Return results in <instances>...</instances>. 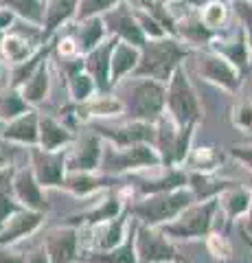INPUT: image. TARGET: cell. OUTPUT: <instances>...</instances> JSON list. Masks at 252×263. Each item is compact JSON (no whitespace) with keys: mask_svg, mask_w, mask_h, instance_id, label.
<instances>
[{"mask_svg":"<svg viewBox=\"0 0 252 263\" xmlns=\"http://www.w3.org/2000/svg\"><path fill=\"white\" fill-rule=\"evenodd\" d=\"M193 191L191 189H173V191H165V193H153V195H145L141 202L129 206V213L143 221L145 226H162L167 221L176 219L180 213L193 204Z\"/></svg>","mask_w":252,"mask_h":263,"instance_id":"cell-3","label":"cell"},{"mask_svg":"<svg viewBox=\"0 0 252 263\" xmlns=\"http://www.w3.org/2000/svg\"><path fill=\"white\" fill-rule=\"evenodd\" d=\"M5 136L13 138V141H20V143H29V145L37 143V117L33 112L20 114V117L7 127Z\"/></svg>","mask_w":252,"mask_h":263,"instance_id":"cell-28","label":"cell"},{"mask_svg":"<svg viewBox=\"0 0 252 263\" xmlns=\"http://www.w3.org/2000/svg\"><path fill=\"white\" fill-rule=\"evenodd\" d=\"M134 15H136V20H138V27H141L143 31V35L145 40H151V37H162V35H167L165 29L160 27V24L151 18V15L143 9L141 5H136L134 3Z\"/></svg>","mask_w":252,"mask_h":263,"instance_id":"cell-37","label":"cell"},{"mask_svg":"<svg viewBox=\"0 0 252 263\" xmlns=\"http://www.w3.org/2000/svg\"><path fill=\"white\" fill-rule=\"evenodd\" d=\"M3 37H5V33H3V31H0V44H3Z\"/></svg>","mask_w":252,"mask_h":263,"instance_id":"cell-51","label":"cell"},{"mask_svg":"<svg viewBox=\"0 0 252 263\" xmlns=\"http://www.w3.org/2000/svg\"><path fill=\"white\" fill-rule=\"evenodd\" d=\"M24 263H46V254L44 252H33Z\"/></svg>","mask_w":252,"mask_h":263,"instance_id":"cell-48","label":"cell"},{"mask_svg":"<svg viewBox=\"0 0 252 263\" xmlns=\"http://www.w3.org/2000/svg\"><path fill=\"white\" fill-rule=\"evenodd\" d=\"M5 9L13 15H20L22 20L31 22L33 27H42L44 20V0H0Z\"/></svg>","mask_w":252,"mask_h":263,"instance_id":"cell-27","label":"cell"},{"mask_svg":"<svg viewBox=\"0 0 252 263\" xmlns=\"http://www.w3.org/2000/svg\"><path fill=\"white\" fill-rule=\"evenodd\" d=\"M248 230L252 233V180H250V206H248Z\"/></svg>","mask_w":252,"mask_h":263,"instance_id":"cell-50","label":"cell"},{"mask_svg":"<svg viewBox=\"0 0 252 263\" xmlns=\"http://www.w3.org/2000/svg\"><path fill=\"white\" fill-rule=\"evenodd\" d=\"M0 263H24L20 257L15 254H9V252H0Z\"/></svg>","mask_w":252,"mask_h":263,"instance_id":"cell-47","label":"cell"},{"mask_svg":"<svg viewBox=\"0 0 252 263\" xmlns=\"http://www.w3.org/2000/svg\"><path fill=\"white\" fill-rule=\"evenodd\" d=\"M114 42H117V37H108L84 55V70L92 77L96 92H110L112 90L110 55H112V48H114Z\"/></svg>","mask_w":252,"mask_h":263,"instance_id":"cell-12","label":"cell"},{"mask_svg":"<svg viewBox=\"0 0 252 263\" xmlns=\"http://www.w3.org/2000/svg\"><path fill=\"white\" fill-rule=\"evenodd\" d=\"M117 215H121V202H119V197H110L99 209L88 213L86 219L90 221V224H103V221H108V219H114Z\"/></svg>","mask_w":252,"mask_h":263,"instance_id":"cell-39","label":"cell"},{"mask_svg":"<svg viewBox=\"0 0 252 263\" xmlns=\"http://www.w3.org/2000/svg\"><path fill=\"white\" fill-rule=\"evenodd\" d=\"M119 99L129 121L156 123L165 112V84L147 77H129Z\"/></svg>","mask_w":252,"mask_h":263,"instance_id":"cell-2","label":"cell"},{"mask_svg":"<svg viewBox=\"0 0 252 263\" xmlns=\"http://www.w3.org/2000/svg\"><path fill=\"white\" fill-rule=\"evenodd\" d=\"M15 193H18V197L29 209H33L37 213L46 211V202L42 193H40V184L35 182L31 171H20L18 174V178H15Z\"/></svg>","mask_w":252,"mask_h":263,"instance_id":"cell-25","label":"cell"},{"mask_svg":"<svg viewBox=\"0 0 252 263\" xmlns=\"http://www.w3.org/2000/svg\"><path fill=\"white\" fill-rule=\"evenodd\" d=\"M134 233H136V226H132V233L125 235L127 239H123V243H119L117 248L88 252L84 259H86V261H90V263H136Z\"/></svg>","mask_w":252,"mask_h":263,"instance_id":"cell-21","label":"cell"},{"mask_svg":"<svg viewBox=\"0 0 252 263\" xmlns=\"http://www.w3.org/2000/svg\"><path fill=\"white\" fill-rule=\"evenodd\" d=\"M105 180H99V178H92L88 171H75L68 180H66V186L72 189L75 193H90L94 189H99Z\"/></svg>","mask_w":252,"mask_h":263,"instance_id":"cell-38","label":"cell"},{"mask_svg":"<svg viewBox=\"0 0 252 263\" xmlns=\"http://www.w3.org/2000/svg\"><path fill=\"white\" fill-rule=\"evenodd\" d=\"M138 55H141V48H136L127 42H121V40L114 42V48H112V55H110V84H112V88L119 86L121 81H123V77L132 75V70L138 64Z\"/></svg>","mask_w":252,"mask_h":263,"instance_id":"cell-14","label":"cell"},{"mask_svg":"<svg viewBox=\"0 0 252 263\" xmlns=\"http://www.w3.org/2000/svg\"><path fill=\"white\" fill-rule=\"evenodd\" d=\"M232 156H235V158H239L241 162H246L248 167L252 169V145L250 147H235Z\"/></svg>","mask_w":252,"mask_h":263,"instance_id":"cell-43","label":"cell"},{"mask_svg":"<svg viewBox=\"0 0 252 263\" xmlns=\"http://www.w3.org/2000/svg\"><path fill=\"white\" fill-rule=\"evenodd\" d=\"M219 209L217 197H208V200L200 204H189L176 219L162 224V233L176 239H193V237H208L210 228H213L215 213Z\"/></svg>","mask_w":252,"mask_h":263,"instance_id":"cell-5","label":"cell"},{"mask_svg":"<svg viewBox=\"0 0 252 263\" xmlns=\"http://www.w3.org/2000/svg\"><path fill=\"white\" fill-rule=\"evenodd\" d=\"M77 254L75 230H57L48 237V259L51 263H70Z\"/></svg>","mask_w":252,"mask_h":263,"instance_id":"cell-20","label":"cell"},{"mask_svg":"<svg viewBox=\"0 0 252 263\" xmlns=\"http://www.w3.org/2000/svg\"><path fill=\"white\" fill-rule=\"evenodd\" d=\"M195 66H198L200 77H204L206 81H210V84H215L219 88L228 90V92H237L241 86V72L226 57L210 51V48L198 55V64Z\"/></svg>","mask_w":252,"mask_h":263,"instance_id":"cell-10","label":"cell"},{"mask_svg":"<svg viewBox=\"0 0 252 263\" xmlns=\"http://www.w3.org/2000/svg\"><path fill=\"white\" fill-rule=\"evenodd\" d=\"M186 176L184 171H178V169H171L165 178L160 180H153V182H145L141 184V193L143 195H153V193H165V191H173V189H180L186 184Z\"/></svg>","mask_w":252,"mask_h":263,"instance_id":"cell-34","label":"cell"},{"mask_svg":"<svg viewBox=\"0 0 252 263\" xmlns=\"http://www.w3.org/2000/svg\"><path fill=\"white\" fill-rule=\"evenodd\" d=\"M11 22H13V13L3 7V9H0V31L9 29V27H11Z\"/></svg>","mask_w":252,"mask_h":263,"instance_id":"cell-45","label":"cell"},{"mask_svg":"<svg viewBox=\"0 0 252 263\" xmlns=\"http://www.w3.org/2000/svg\"><path fill=\"white\" fill-rule=\"evenodd\" d=\"M0 48H3L5 57L13 64H20L24 60H29L31 53H33V44H31L29 37L20 35V33H11V35H5L3 37V44H0Z\"/></svg>","mask_w":252,"mask_h":263,"instance_id":"cell-30","label":"cell"},{"mask_svg":"<svg viewBox=\"0 0 252 263\" xmlns=\"http://www.w3.org/2000/svg\"><path fill=\"white\" fill-rule=\"evenodd\" d=\"M94 132L99 136L110 138L114 147H129L136 143H153L156 138V127L153 123H143V121H129L121 127H108V125H94Z\"/></svg>","mask_w":252,"mask_h":263,"instance_id":"cell-13","label":"cell"},{"mask_svg":"<svg viewBox=\"0 0 252 263\" xmlns=\"http://www.w3.org/2000/svg\"><path fill=\"white\" fill-rule=\"evenodd\" d=\"M235 18L239 20V27L252 37V0H232L230 3Z\"/></svg>","mask_w":252,"mask_h":263,"instance_id":"cell-40","label":"cell"},{"mask_svg":"<svg viewBox=\"0 0 252 263\" xmlns=\"http://www.w3.org/2000/svg\"><path fill=\"white\" fill-rule=\"evenodd\" d=\"M208 48L219 53L222 57H226L241 75L248 70V62H250L248 33L243 31L239 24H235V27L226 33H215V37L208 42Z\"/></svg>","mask_w":252,"mask_h":263,"instance_id":"cell-11","label":"cell"},{"mask_svg":"<svg viewBox=\"0 0 252 263\" xmlns=\"http://www.w3.org/2000/svg\"><path fill=\"white\" fill-rule=\"evenodd\" d=\"M48 64L46 60L42 62L35 68V72L31 75L27 81H24V88H22V99L27 103H40V101H44V97L48 95Z\"/></svg>","mask_w":252,"mask_h":263,"instance_id":"cell-26","label":"cell"},{"mask_svg":"<svg viewBox=\"0 0 252 263\" xmlns=\"http://www.w3.org/2000/svg\"><path fill=\"white\" fill-rule=\"evenodd\" d=\"M156 138L153 143L158 147V156L162 164H178L186 158V154L191 152V138L195 125H176L173 119L167 112H162V117L156 121Z\"/></svg>","mask_w":252,"mask_h":263,"instance_id":"cell-6","label":"cell"},{"mask_svg":"<svg viewBox=\"0 0 252 263\" xmlns=\"http://www.w3.org/2000/svg\"><path fill=\"white\" fill-rule=\"evenodd\" d=\"M119 3H136V0H79L75 20L90 18V15H101L103 11H108L110 7H114Z\"/></svg>","mask_w":252,"mask_h":263,"instance_id":"cell-35","label":"cell"},{"mask_svg":"<svg viewBox=\"0 0 252 263\" xmlns=\"http://www.w3.org/2000/svg\"><path fill=\"white\" fill-rule=\"evenodd\" d=\"M217 202L222 204L228 219H237L248 213L250 206V191L243 186H226L222 191V197H217Z\"/></svg>","mask_w":252,"mask_h":263,"instance_id":"cell-24","label":"cell"},{"mask_svg":"<svg viewBox=\"0 0 252 263\" xmlns=\"http://www.w3.org/2000/svg\"><path fill=\"white\" fill-rule=\"evenodd\" d=\"M136 263H171L176 261L173 246L165 239V233L153 226H141L134 233Z\"/></svg>","mask_w":252,"mask_h":263,"instance_id":"cell-9","label":"cell"},{"mask_svg":"<svg viewBox=\"0 0 252 263\" xmlns=\"http://www.w3.org/2000/svg\"><path fill=\"white\" fill-rule=\"evenodd\" d=\"M68 88H70V95H72V99H75L77 103L86 101V99H90L94 95V90H96L94 81L84 70V64H79L77 68L68 70Z\"/></svg>","mask_w":252,"mask_h":263,"instance_id":"cell-29","label":"cell"},{"mask_svg":"<svg viewBox=\"0 0 252 263\" xmlns=\"http://www.w3.org/2000/svg\"><path fill=\"white\" fill-rule=\"evenodd\" d=\"M232 123L243 132L252 129V101H241L232 110Z\"/></svg>","mask_w":252,"mask_h":263,"instance_id":"cell-41","label":"cell"},{"mask_svg":"<svg viewBox=\"0 0 252 263\" xmlns=\"http://www.w3.org/2000/svg\"><path fill=\"white\" fill-rule=\"evenodd\" d=\"M33 167L40 184H62L64 182V154L33 152Z\"/></svg>","mask_w":252,"mask_h":263,"instance_id":"cell-16","label":"cell"},{"mask_svg":"<svg viewBox=\"0 0 252 263\" xmlns=\"http://www.w3.org/2000/svg\"><path fill=\"white\" fill-rule=\"evenodd\" d=\"M123 114V103L119 97H112L110 92H99L96 97H90L79 103L77 117L90 119V117H121Z\"/></svg>","mask_w":252,"mask_h":263,"instance_id":"cell-18","label":"cell"},{"mask_svg":"<svg viewBox=\"0 0 252 263\" xmlns=\"http://www.w3.org/2000/svg\"><path fill=\"white\" fill-rule=\"evenodd\" d=\"M9 182H11V174H9V171H0V193L9 189Z\"/></svg>","mask_w":252,"mask_h":263,"instance_id":"cell-46","label":"cell"},{"mask_svg":"<svg viewBox=\"0 0 252 263\" xmlns=\"http://www.w3.org/2000/svg\"><path fill=\"white\" fill-rule=\"evenodd\" d=\"M186 162L191 164L195 171H202V174H208V171L217 169V164L222 162V154L213 147H198V149H193L186 154Z\"/></svg>","mask_w":252,"mask_h":263,"instance_id":"cell-33","label":"cell"},{"mask_svg":"<svg viewBox=\"0 0 252 263\" xmlns=\"http://www.w3.org/2000/svg\"><path fill=\"white\" fill-rule=\"evenodd\" d=\"M24 112H27V101H24L22 95H18L15 90L5 92L0 97V119H15Z\"/></svg>","mask_w":252,"mask_h":263,"instance_id":"cell-36","label":"cell"},{"mask_svg":"<svg viewBox=\"0 0 252 263\" xmlns=\"http://www.w3.org/2000/svg\"><path fill=\"white\" fill-rule=\"evenodd\" d=\"M171 263H178V261H171Z\"/></svg>","mask_w":252,"mask_h":263,"instance_id":"cell-54","label":"cell"},{"mask_svg":"<svg viewBox=\"0 0 252 263\" xmlns=\"http://www.w3.org/2000/svg\"><path fill=\"white\" fill-rule=\"evenodd\" d=\"M189 55H193V48L184 44L180 37L162 35L145 40V44L141 46V55H138V64L132 70V77H147L160 81V84H167L173 70Z\"/></svg>","mask_w":252,"mask_h":263,"instance_id":"cell-1","label":"cell"},{"mask_svg":"<svg viewBox=\"0 0 252 263\" xmlns=\"http://www.w3.org/2000/svg\"><path fill=\"white\" fill-rule=\"evenodd\" d=\"M57 53L62 60H72V57H79V48L72 35H64L57 40Z\"/></svg>","mask_w":252,"mask_h":263,"instance_id":"cell-42","label":"cell"},{"mask_svg":"<svg viewBox=\"0 0 252 263\" xmlns=\"http://www.w3.org/2000/svg\"><path fill=\"white\" fill-rule=\"evenodd\" d=\"M248 44H250V48H252V37H248Z\"/></svg>","mask_w":252,"mask_h":263,"instance_id":"cell-52","label":"cell"},{"mask_svg":"<svg viewBox=\"0 0 252 263\" xmlns=\"http://www.w3.org/2000/svg\"><path fill=\"white\" fill-rule=\"evenodd\" d=\"M40 219H42L40 213H24V215L13 217L9 228H7L3 233V237H0V243H9V241H15L18 237H24L40 224Z\"/></svg>","mask_w":252,"mask_h":263,"instance_id":"cell-31","label":"cell"},{"mask_svg":"<svg viewBox=\"0 0 252 263\" xmlns=\"http://www.w3.org/2000/svg\"><path fill=\"white\" fill-rule=\"evenodd\" d=\"M101 138L99 134H86L79 141V147L75 156L68 160V169L70 171H92L99 167L101 160Z\"/></svg>","mask_w":252,"mask_h":263,"instance_id":"cell-17","label":"cell"},{"mask_svg":"<svg viewBox=\"0 0 252 263\" xmlns=\"http://www.w3.org/2000/svg\"><path fill=\"white\" fill-rule=\"evenodd\" d=\"M101 20L108 37H117L121 42H127L136 48L145 44V35L134 15V3H119L110 7L108 11L101 13Z\"/></svg>","mask_w":252,"mask_h":263,"instance_id":"cell-8","label":"cell"},{"mask_svg":"<svg viewBox=\"0 0 252 263\" xmlns=\"http://www.w3.org/2000/svg\"><path fill=\"white\" fill-rule=\"evenodd\" d=\"M13 211H15V206H13V204H11L9 200H7L5 195H0V221L9 217V213H13Z\"/></svg>","mask_w":252,"mask_h":263,"instance_id":"cell-44","label":"cell"},{"mask_svg":"<svg viewBox=\"0 0 252 263\" xmlns=\"http://www.w3.org/2000/svg\"><path fill=\"white\" fill-rule=\"evenodd\" d=\"M160 156L149 143H136L129 147H105L101 167L110 174H123L129 169L143 167H158Z\"/></svg>","mask_w":252,"mask_h":263,"instance_id":"cell-7","label":"cell"},{"mask_svg":"<svg viewBox=\"0 0 252 263\" xmlns=\"http://www.w3.org/2000/svg\"><path fill=\"white\" fill-rule=\"evenodd\" d=\"M165 110L176 125H198V121L202 119L198 92L191 86L182 64L165 84Z\"/></svg>","mask_w":252,"mask_h":263,"instance_id":"cell-4","label":"cell"},{"mask_svg":"<svg viewBox=\"0 0 252 263\" xmlns=\"http://www.w3.org/2000/svg\"><path fill=\"white\" fill-rule=\"evenodd\" d=\"M162 3H176V0H162Z\"/></svg>","mask_w":252,"mask_h":263,"instance_id":"cell-53","label":"cell"},{"mask_svg":"<svg viewBox=\"0 0 252 263\" xmlns=\"http://www.w3.org/2000/svg\"><path fill=\"white\" fill-rule=\"evenodd\" d=\"M37 141L42 143V147L46 152H53V149H57V147L70 143L72 134L64 125H60L57 121L44 117L40 121V127H37Z\"/></svg>","mask_w":252,"mask_h":263,"instance_id":"cell-23","label":"cell"},{"mask_svg":"<svg viewBox=\"0 0 252 263\" xmlns=\"http://www.w3.org/2000/svg\"><path fill=\"white\" fill-rule=\"evenodd\" d=\"M125 228H127L125 215H117L114 219L103 221L101 228L94 233V246H96V250H110V248H117L119 243H123V239H125Z\"/></svg>","mask_w":252,"mask_h":263,"instance_id":"cell-22","label":"cell"},{"mask_svg":"<svg viewBox=\"0 0 252 263\" xmlns=\"http://www.w3.org/2000/svg\"><path fill=\"white\" fill-rule=\"evenodd\" d=\"M79 0H44V20H42V40H48L60 27L77 15Z\"/></svg>","mask_w":252,"mask_h":263,"instance_id":"cell-15","label":"cell"},{"mask_svg":"<svg viewBox=\"0 0 252 263\" xmlns=\"http://www.w3.org/2000/svg\"><path fill=\"white\" fill-rule=\"evenodd\" d=\"M184 3L189 7H193V9H202V7H204L206 3H210V0H184Z\"/></svg>","mask_w":252,"mask_h":263,"instance_id":"cell-49","label":"cell"},{"mask_svg":"<svg viewBox=\"0 0 252 263\" xmlns=\"http://www.w3.org/2000/svg\"><path fill=\"white\" fill-rule=\"evenodd\" d=\"M228 11L230 9H228V5H226L224 0H210V3H206L200 9V18L210 31L219 33V29L228 22Z\"/></svg>","mask_w":252,"mask_h":263,"instance_id":"cell-32","label":"cell"},{"mask_svg":"<svg viewBox=\"0 0 252 263\" xmlns=\"http://www.w3.org/2000/svg\"><path fill=\"white\" fill-rule=\"evenodd\" d=\"M75 42L79 48V55H86L88 51H92L96 44H101L105 37V27L101 15H90V18H81L77 20V29H75Z\"/></svg>","mask_w":252,"mask_h":263,"instance_id":"cell-19","label":"cell"}]
</instances>
